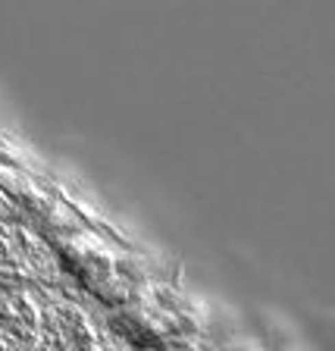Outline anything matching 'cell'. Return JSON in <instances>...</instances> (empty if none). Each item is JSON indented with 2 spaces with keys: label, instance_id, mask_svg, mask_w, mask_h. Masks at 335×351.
<instances>
[{
  "label": "cell",
  "instance_id": "6da1fadb",
  "mask_svg": "<svg viewBox=\"0 0 335 351\" xmlns=\"http://www.w3.org/2000/svg\"><path fill=\"white\" fill-rule=\"evenodd\" d=\"M60 257H63V267L69 273L82 279V282H97V279L110 276L113 273V257L103 248L101 241L88 239V235H73L60 245Z\"/></svg>",
  "mask_w": 335,
  "mask_h": 351
},
{
  "label": "cell",
  "instance_id": "7a4b0ae2",
  "mask_svg": "<svg viewBox=\"0 0 335 351\" xmlns=\"http://www.w3.org/2000/svg\"><path fill=\"white\" fill-rule=\"evenodd\" d=\"M88 289H91L103 304H123V301H129V282H125L119 273H110V276L91 282Z\"/></svg>",
  "mask_w": 335,
  "mask_h": 351
},
{
  "label": "cell",
  "instance_id": "3957f363",
  "mask_svg": "<svg viewBox=\"0 0 335 351\" xmlns=\"http://www.w3.org/2000/svg\"><path fill=\"white\" fill-rule=\"evenodd\" d=\"M166 351H179V348H166Z\"/></svg>",
  "mask_w": 335,
  "mask_h": 351
}]
</instances>
